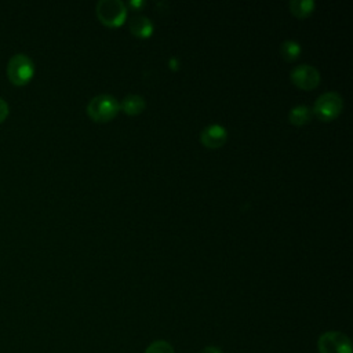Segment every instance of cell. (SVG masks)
<instances>
[{"label":"cell","instance_id":"9c48e42d","mask_svg":"<svg viewBox=\"0 0 353 353\" xmlns=\"http://www.w3.org/2000/svg\"><path fill=\"white\" fill-rule=\"evenodd\" d=\"M146 106V102L143 99V97L137 95V94H130L127 95L121 103L120 108L127 113V114H138L141 113Z\"/></svg>","mask_w":353,"mask_h":353},{"label":"cell","instance_id":"7a4b0ae2","mask_svg":"<svg viewBox=\"0 0 353 353\" xmlns=\"http://www.w3.org/2000/svg\"><path fill=\"white\" fill-rule=\"evenodd\" d=\"M120 110L119 101L109 94H99L91 98L87 105V114L95 121H109Z\"/></svg>","mask_w":353,"mask_h":353},{"label":"cell","instance_id":"5bb4252c","mask_svg":"<svg viewBox=\"0 0 353 353\" xmlns=\"http://www.w3.org/2000/svg\"><path fill=\"white\" fill-rule=\"evenodd\" d=\"M8 112H10V108H8V103L6 102V99H3L0 97V123L4 121L8 116Z\"/></svg>","mask_w":353,"mask_h":353},{"label":"cell","instance_id":"3957f363","mask_svg":"<svg viewBox=\"0 0 353 353\" xmlns=\"http://www.w3.org/2000/svg\"><path fill=\"white\" fill-rule=\"evenodd\" d=\"M97 17L106 26H120L125 17L127 8L125 4L120 0H101L95 6Z\"/></svg>","mask_w":353,"mask_h":353},{"label":"cell","instance_id":"7c38bea8","mask_svg":"<svg viewBox=\"0 0 353 353\" xmlns=\"http://www.w3.org/2000/svg\"><path fill=\"white\" fill-rule=\"evenodd\" d=\"M280 52L283 55L284 59L287 61H294L299 57L301 54V46L299 43L294 41V40H285L281 43V47H280Z\"/></svg>","mask_w":353,"mask_h":353},{"label":"cell","instance_id":"9a60e30c","mask_svg":"<svg viewBox=\"0 0 353 353\" xmlns=\"http://www.w3.org/2000/svg\"><path fill=\"white\" fill-rule=\"evenodd\" d=\"M200 353H222V350L218 346H205L200 350Z\"/></svg>","mask_w":353,"mask_h":353},{"label":"cell","instance_id":"52a82bcc","mask_svg":"<svg viewBox=\"0 0 353 353\" xmlns=\"http://www.w3.org/2000/svg\"><path fill=\"white\" fill-rule=\"evenodd\" d=\"M226 138H228V132H226L225 127L221 124H210L200 134L201 143L211 149L222 146L225 143Z\"/></svg>","mask_w":353,"mask_h":353},{"label":"cell","instance_id":"277c9868","mask_svg":"<svg viewBox=\"0 0 353 353\" xmlns=\"http://www.w3.org/2000/svg\"><path fill=\"white\" fill-rule=\"evenodd\" d=\"M343 108V99L338 92L328 91L321 94L313 106V113L323 121H330L335 119Z\"/></svg>","mask_w":353,"mask_h":353},{"label":"cell","instance_id":"2e32d148","mask_svg":"<svg viewBox=\"0 0 353 353\" xmlns=\"http://www.w3.org/2000/svg\"><path fill=\"white\" fill-rule=\"evenodd\" d=\"M142 4H143L142 1H139V3L138 1H131V6H134V7H138V6H142Z\"/></svg>","mask_w":353,"mask_h":353},{"label":"cell","instance_id":"6da1fadb","mask_svg":"<svg viewBox=\"0 0 353 353\" xmlns=\"http://www.w3.org/2000/svg\"><path fill=\"white\" fill-rule=\"evenodd\" d=\"M7 77L14 85L28 84L34 74V63L32 58L23 52L14 54L6 68Z\"/></svg>","mask_w":353,"mask_h":353},{"label":"cell","instance_id":"5b68a950","mask_svg":"<svg viewBox=\"0 0 353 353\" xmlns=\"http://www.w3.org/2000/svg\"><path fill=\"white\" fill-rule=\"evenodd\" d=\"M317 349L319 353H352V342L342 332L328 331L319 338Z\"/></svg>","mask_w":353,"mask_h":353},{"label":"cell","instance_id":"8992f818","mask_svg":"<svg viewBox=\"0 0 353 353\" xmlns=\"http://www.w3.org/2000/svg\"><path fill=\"white\" fill-rule=\"evenodd\" d=\"M291 80L302 90H313L320 83V73L314 66L302 63L292 69Z\"/></svg>","mask_w":353,"mask_h":353},{"label":"cell","instance_id":"8fae6325","mask_svg":"<svg viewBox=\"0 0 353 353\" xmlns=\"http://www.w3.org/2000/svg\"><path fill=\"white\" fill-rule=\"evenodd\" d=\"M290 10L295 17L306 18L314 10V3L313 0H291Z\"/></svg>","mask_w":353,"mask_h":353},{"label":"cell","instance_id":"30bf717a","mask_svg":"<svg viewBox=\"0 0 353 353\" xmlns=\"http://www.w3.org/2000/svg\"><path fill=\"white\" fill-rule=\"evenodd\" d=\"M312 117V110L305 106V105H298V106H294L290 113H288V119L292 124L295 125H303L306 124Z\"/></svg>","mask_w":353,"mask_h":353},{"label":"cell","instance_id":"4fadbf2b","mask_svg":"<svg viewBox=\"0 0 353 353\" xmlns=\"http://www.w3.org/2000/svg\"><path fill=\"white\" fill-rule=\"evenodd\" d=\"M145 353H174V349L165 341H154L146 347Z\"/></svg>","mask_w":353,"mask_h":353},{"label":"cell","instance_id":"ba28073f","mask_svg":"<svg viewBox=\"0 0 353 353\" xmlns=\"http://www.w3.org/2000/svg\"><path fill=\"white\" fill-rule=\"evenodd\" d=\"M130 30L137 37H149L153 32V23L148 17L135 15L130 19Z\"/></svg>","mask_w":353,"mask_h":353}]
</instances>
